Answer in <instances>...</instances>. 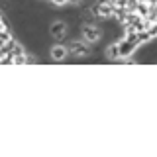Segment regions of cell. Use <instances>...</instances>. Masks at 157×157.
Here are the masks:
<instances>
[{
    "instance_id": "1",
    "label": "cell",
    "mask_w": 157,
    "mask_h": 157,
    "mask_svg": "<svg viewBox=\"0 0 157 157\" xmlns=\"http://www.w3.org/2000/svg\"><path fill=\"white\" fill-rule=\"evenodd\" d=\"M118 45V55L120 57H130L132 53H134V49H136V45L132 41H128V39H122L120 43H116Z\"/></svg>"
},
{
    "instance_id": "2",
    "label": "cell",
    "mask_w": 157,
    "mask_h": 157,
    "mask_svg": "<svg viewBox=\"0 0 157 157\" xmlns=\"http://www.w3.org/2000/svg\"><path fill=\"white\" fill-rule=\"evenodd\" d=\"M69 51L73 53V55H86L88 53V49L85 43H78V41H73L71 45H69Z\"/></svg>"
},
{
    "instance_id": "3",
    "label": "cell",
    "mask_w": 157,
    "mask_h": 157,
    "mask_svg": "<svg viewBox=\"0 0 157 157\" xmlns=\"http://www.w3.org/2000/svg\"><path fill=\"white\" fill-rule=\"evenodd\" d=\"M98 37H100L98 28H92V26H86L85 28V39H86V41H96Z\"/></svg>"
},
{
    "instance_id": "4",
    "label": "cell",
    "mask_w": 157,
    "mask_h": 157,
    "mask_svg": "<svg viewBox=\"0 0 157 157\" xmlns=\"http://www.w3.org/2000/svg\"><path fill=\"white\" fill-rule=\"evenodd\" d=\"M136 14L140 18H145L147 14H149V4L147 2H141V0H137V6H136Z\"/></svg>"
},
{
    "instance_id": "5",
    "label": "cell",
    "mask_w": 157,
    "mask_h": 157,
    "mask_svg": "<svg viewBox=\"0 0 157 157\" xmlns=\"http://www.w3.org/2000/svg\"><path fill=\"white\" fill-rule=\"evenodd\" d=\"M51 36L53 37H63L65 36V24H61V22L53 24L51 26Z\"/></svg>"
},
{
    "instance_id": "6",
    "label": "cell",
    "mask_w": 157,
    "mask_h": 157,
    "mask_svg": "<svg viewBox=\"0 0 157 157\" xmlns=\"http://www.w3.org/2000/svg\"><path fill=\"white\" fill-rule=\"evenodd\" d=\"M112 10H114V6L106 0V2H102L100 6H98V14H100V16H112Z\"/></svg>"
},
{
    "instance_id": "7",
    "label": "cell",
    "mask_w": 157,
    "mask_h": 157,
    "mask_svg": "<svg viewBox=\"0 0 157 157\" xmlns=\"http://www.w3.org/2000/svg\"><path fill=\"white\" fill-rule=\"evenodd\" d=\"M124 39H128V41H132L136 47L140 45V43H137V32H136V29H132L130 26H126V37H124Z\"/></svg>"
},
{
    "instance_id": "8",
    "label": "cell",
    "mask_w": 157,
    "mask_h": 157,
    "mask_svg": "<svg viewBox=\"0 0 157 157\" xmlns=\"http://www.w3.org/2000/svg\"><path fill=\"white\" fill-rule=\"evenodd\" d=\"M67 55V49L65 47H53V51H51V57L53 59H55V61H59V59H63V57H65Z\"/></svg>"
},
{
    "instance_id": "9",
    "label": "cell",
    "mask_w": 157,
    "mask_h": 157,
    "mask_svg": "<svg viewBox=\"0 0 157 157\" xmlns=\"http://www.w3.org/2000/svg\"><path fill=\"white\" fill-rule=\"evenodd\" d=\"M149 39H151V33L147 32V29H141V32H137V43H140V45H141V43H147Z\"/></svg>"
},
{
    "instance_id": "10",
    "label": "cell",
    "mask_w": 157,
    "mask_h": 157,
    "mask_svg": "<svg viewBox=\"0 0 157 157\" xmlns=\"http://www.w3.org/2000/svg\"><path fill=\"white\" fill-rule=\"evenodd\" d=\"M10 39H12V36H10L8 29H0V47H2L4 43H8Z\"/></svg>"
},
{
    "instance_id": "11",
    "label": "cell",
    "mask_w": 157,
    "mask_h": 157,
    "mask_svg": "<svg viewBox=\"0 0 157 157\" xmlns=\"http://www.w3.org/2000/svg\"><path fill=\"white\" fill-rule=\"evenodd\" d=\"M106 55H108V59L120 57V55H118V45H110V47H108V51H106Z\"/></svg>"
},
{
    "instance_id": "12",
    "label": "cell",
    "mask_w": 157,
    "mask_h": 157,
    "mask_svg": "<svg viewBox=\"0 0 157 157\" xmlns=\"http://www.w3.org/2000/svg\"><path fill=\"white\" fill-rule=\"evenodd\" d=\"M14 63H16V65H26V53H22V55H14Z\"/></svg>"
},
{
    "instance_id": "13",
    "label": "cell",
    "mask_w": 157,
    "mask_h": 157,
    "mask_svg": "<svg viewBox=\"0 0 157 157\" xmlns=\"http://www.w3.org/2000/svg\"><path fill=\"white\" fill-rule=\"evenodd\" d=\"M10 53H12V57L14 55H22V53H24V47L18 45V43H14V47H12V51H10Z\"/></svg>"
},
{
    "instance_id": "14",
    "label": "cell",
    "mask_w": 157,
    "mask_h": 157,
    "mask_svg": "<svg viewBox=\"0 0 157 157\" xmlns=\"http://www.w3.org/2000/svg\"><path fill=\"white\" fill-rule=\"evenodd\" d=\"M51 2H53V4H65L67 0H51Z\"/></svg>"
},
{
    "instance_id": "15",
    "label": "cell",
    "mask_w": 157,
    "mask_h": 157,
    "mask_svg": "<svg viewBox=\"0 0 157 157\" xmlns=\"http://www.w3.org/2000/svg\"><path fill=\"white\" fill-rule=\"evenodd\" d=\"M67 2H71V4H78L81 0H67Z\"/></svg>"
},
{
    "instance_id": "16",
    "label": "cell",
    "mask_w": 157,
    "mask_h": 157,
    "mask_svg": "<svg viewBox=\"0 0 157 157\" xmlns=\"http://www.w3.org/2000/svg\"><path fill=\"white\" fill-rule=\"evenodd\" d=\"M2 55H4V53H2V47H0V57H2Z\"/></svg>"
}]
</instances>
